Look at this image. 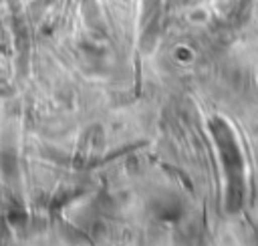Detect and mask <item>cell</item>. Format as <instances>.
<instances>
[{
	"mask_svg": "<svg viewBox=\"0 0 258 246\" xmlns=\"http://www.w3.org/2000/svg\"><path fill=\"white\" fill-rule=\"evenodd\" d=\"M0 169L6 179H12L18 173V159L14 151H2L0 153Z\"/></svg>",
	"mask_w": 258,
	"mask_h": 246,
	"instance_id": "obj_1",
	"label": "cell"
},
{
	"mask_svg": "<svg viewBox=\"0 0 258 246\" xmlns=\"http://www.w3.org/2000/svg\"><path fill=\"white\" fill-rule=\"evenodd\" d=\"M77 196V192H71V190H64V192H58L56 196H54V200H52V208H60V206H64V204H69L73 198Z\"/></svg>",
	"mask_w": 258,
	"mask_h": 246,
	"instance_id": "obj_2",
	"label": "cell"
},
{
	"mask_svg": "<svg viewBox=\"0 0 258 246\" xmlns=\"http://www.w3.org/2000/svg\"><path fill=\"white\" fill-rule=\"evenodd\" d=\"M8 220H10V224H18V226H22V224L26 222V214H24L20 208H18V210H10Z\"/></svg>",
	"mask_w": 258,
	"mask_h": 246,
	"instance_id": "obj_3",
	"label": "cell"
},
{
	"mask_svg": "<svg viewBox=\"0 0 258 246\" xmlns=\"http://www.w3.org/2000/svg\"><path fill=\"white\" fill-rule=\"evenodd\" d=\"M40 4H50V2H54V0H38Z\"/></svg>",
	"mask_w": 258,
	"mask_h": 246,
	"instance_id": "obj_4",
	"label": "cell"
}]
</instances>
